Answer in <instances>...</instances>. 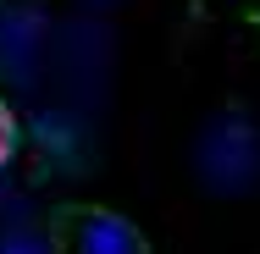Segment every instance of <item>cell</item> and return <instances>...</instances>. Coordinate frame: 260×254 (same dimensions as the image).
<instances>
[{"mask_svg": "<svg viewBox=\"0 0 260 254\" xmlns=\"http://www.w3.org/2000/svg\"><path fill=\"white\" fill-rule=\"evenodd\" d=\"M50 254H155L144 227L111 204L67 199L50 215Z\"/></svg>", "mask_w": 260, "mask_h": 254, "instance_id": "1", "label": "cell"}]
</instances>
